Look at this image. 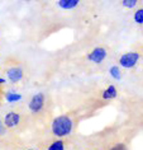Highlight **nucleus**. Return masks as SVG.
Segmentation results:
<instances>
[{
    "label": "nucleus",
    "instance_id": "nucleus-2",
    "mask_svg": "<svg viewBox=\"0 0 143 150\" xmlns=\"http://www.w3.org/2000/svg\"><path fill=\"white\" fill-rule=\"evenodd\" d=\"M139 54L135 51H130V52H125L119 57L118 62H119V67H124V69H132L137 65V62L139 61Z\"/></svg>",
    "mask_w": 143,
    "mask_h": 150
},
{
    "label": "nucleus",
    "instance_id": "nucleus-13",
    "mask_svg": "<svg viewBox=\"0 0 143 150\" xmlns=\"http://www.w3.org/2000/svg\"><path fill=\"white\" fill-rule=\"evenodd\" d=\"M122 5L124 8H128V9H132L137 5V0H123L122 1Z\"/></svg>",
    "mask_w": 143,
    "mask_h": 150
},
{
    "label": "nucleus",
    "instance_id": "nucleus-3",
    "mask_svg": "<svg viewBox=\"0 0 143 150\" xmlns=\"http://www.w3.org/2000/svg\"><path fill=\"white\" fill-rule=\"evenodd\" d=\"M44 102H46V98H44V94L43 93H36L34 96L31 98L29 100V104H28V108L32 113H38L43 110L44 107Z\"/></svg>",
    "mask_w": 143,
    "mask_h": 150
},
{
    "label": "nucleus",
    "instance_id": "nucleus-11",
    "mask_svg": "<svg viewBox=\"0 0 143 150\" xmlns=\"http://www.w3.org/2000/svg\"><path fill=\"white\" fill-rule=\"evenodd\" d=\"M47 150H65V142H63L62 140L52 141Z\"/></svg>",
    "mask_w": 143,
    "mask_h": 150
},
{
    "label": "nucleus",
    "instance_id": "nucleus-17",
    "mask_svg": "<svg viewBox=\"0 0 143 150\" xmlns=\"http://www.w3.org/2000/svg\"><path fill=\"white\" fill-rule=\"evenodd\" d=\"M25 150H33V149H25Z\"/></svg>",
    "mask_w": 143,
    "mask_h": 150
},
{
    "label": "nucleus",
    "instance_id": "nucleus-8",
    "mask_svg": "<svg viewBox=\"0 0 143 150\" xmlns=\"http://www.w3.org/2000/svg\"><path fill=\"white\" fill-rule=\"evenodd\" d=\"M116 96H118V91L114 85H109L108 88H105L103 93H101V98L105 99V100H109V99H115Z\"/></svg>",
    "mask_w": 143,
    "mask_h": 150
},
{
    "label": "nucleus",
    "instance_id": "nucleus-5",
    "mask_svg": "<svg viewBox=\"0 0 143 150\" xmlns=\"http://www.w3.org/2000/svg\"><path fill=\"white\" fill-rule=\"evenodd\" d=\"M3 122H4L5 127H8V129H14V127H17L18 125H19L20 115L17 113V112H9V113H6L4 116Z\"/></svg>",
    "mask_w": 143,
    "mask_h": 150
},
{
    "label": "nucleus",
    "instance_id": "nucleus-16",
    "mask_svg": "<svg viewBox=\"0 0 143 150\" xmlns=\"http://www.w3.org/2000/svg\"><path fill=\"white\" fill-rule=\"evenodd\" d=\"M5 83H6V80L4 79V78L0 76V84H5Z\"/></svg>",
    "mask_w": 143,
    "mask_h": 150
},
{
    "label": "nucleus",
    "instance_id": "nucleus-14",
    "mask_svg": "<svg viewBox=\"0 0 143 150\" xmlns=\"http://www.w3.org/2000/svg\"><path fill=\"white\" fill-rule=\"evenodd\" d=\"M110 150H128V148L124 142H118V144H115L114 146H111Z\"/></svg>",
    "mask_w": 143,
    "mask_h": 150
},
{
    "label": "nucleus",
    "instance_id": "nucleus-4",
    "mask_svg": "<svg viewBox=\"0 0 143 150\" xmlns=\"http://www.w3.org/2000/svg\"><path fill=\"white\" fill-rule=\"evenodd\" d=\"M108 51L104 47H95L88 54V60L93 64H101L107 59Z\"/></svg>",
    "mask_w": 143,
    "mask_h": 150
},
{
    "label": "nucleus",
    "instance_id": "nucleus-12",
    "mask_svg": "<svg viewBox=\"0 0 143 150\" xmlns=\"http://www.w3.org/2000/svg\"><path fill=\"white\" fill-rule=\"evenodd\" d=\"M133 19L137 24H143V8H139L134 12Z\"/></svg>",
    "mask_w": 143,
    "mask_h": 150
},
{
    "label": "nucleus",
    "instance_id": "nucleus-9",
    "mask_svg": "<svg viewBox=\"0 0 143 150\" xmlns=\"http://www.w3.org/2000/svg\"><path fill=\"white\" fill-rule=\"evenodd\" d=\"M20 99H22V94L14 91H9L5 93V100L8 103H15V102H19Z\"/></svg>",
    "mask_w": 143,
    "mask_h": 150
},
{
    "label": "nucleus",
    "instance_id": "nucleus-10",
    "mask_svg": "<svg viewBox=\"0 0 143 150\" xmlns=\"http://www.w3.org/2000/svg\"><path fill=\"white\" fill-rule=\"evenodd\" d=\"M109 74H110V76L115 80L122 79V71H120V67L118 65H113L109 67Z\"/></svg>",
    "mask_w": 143,
    "mask_h": 150
},
{
    "label": "nucleus",
    "instance_id": "nucleus-15",
    "mask_svg": "<svg viewBox=\"0 0 143 150\" xmlns=\"http://www.w3.org/2000/svg\"><path fill=\"white\" fill-rule=\"evenodd\" d=\"M5 132H6V127L4 125V122L0 120V135H4Z\"/></svg>",
    "mask_w": 143,
    "mask_h": 150
},
{
    "label": "nucleus",
    "instance_id": "nucleus-6",
    "mask_svg": "<svg viewBox=\"0 0 143 150\" xmlns=\"http://www.w3.org/2000/svg\"><path fill=\"white\" fill-rule=\"evenodd\" d=\"M5 73H6V78H8L9 81H12V83H18V81H20L23 79V70H22L20 67H17V66L9 67Z\"/></svg>",
    "mask_w": 143,
    "mask_h": 150
},
{
    "label": "nucleus",
    "instance_id": "nucleus-1",
    "mask_svg": "<svg viewBox=\"0 0 143 150\" xmlns=\"http://www.w3.org/2000/svg\"><path fill=\"white\" fill-rule=\"evenodd\" d=\"M74 129V122L69 116L66 115H61L57 116L53 121H52L51 125V130L52 134L57 137H66L72 132Z\"/></svg>",
    "mask_w": 143,
    "mask_h": 150
},
{
    "label": "nucleus",
    "instance_id": "nucleus-7",
    "mask_svg": "<svg viewBox=\"0 0 143 150\" xmlns=\"http://www.w3.org/2000/svg\"><path fill=\"white\" fill-rule=\"evenodd\" d=\"M80 4V0H58L57 5L63 10H71L75 9Z\"/></svg>",
    "mask_w": 143,
    "mask_h": 150
}]
</instances>
